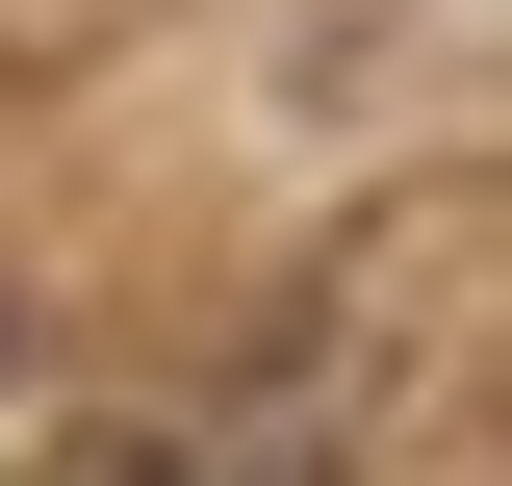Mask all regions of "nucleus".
<instances>
[{"mask_svg":"<svg viewBox=\"0 0 512 486\" xmlns=\"http://www.w3.org/2000/svg\"><path fill=\"white\" fill-rule=\"evenodd\" d=\"M77 486H180V461H154V435H103V461H77Z\"/></svg>","mask_w":512,"mask_h":486,"instance_id":"f257e3e1","label":"nucleus"}]
</instances>
